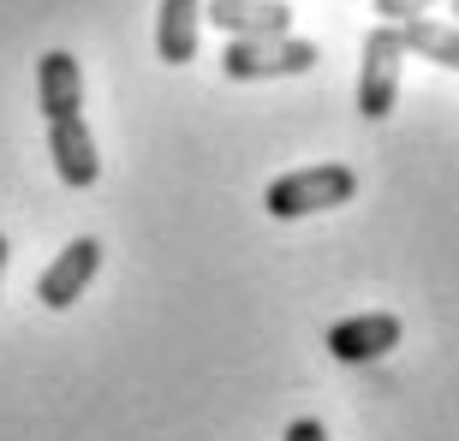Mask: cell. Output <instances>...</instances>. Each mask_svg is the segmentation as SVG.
<instances>
[{
  "instance_id": "5b68a950",
  "label": "cell",
  "mask_w": 459,
  "mask_h": 441,
  "mask_svg": "<svg viewBox=\"0 0 459 441\" xmlns=\"http://www.w3.org/2000/svg\"><path fill=\"white\" fill-rule=\"evenodd\" d=\"M48 155H54V173L60 186L72 191H90L102 179V155H96V132H90L84 114H60L48 119Z\"/></svg>"
},
{
  "instance_id": "6da1fadb",
  "label": "cell",
  "mask_w": 459,
  "mask_h": 441,
  "mask_svg": "<svg viewBox=\"0 0 459 441\" xmlns=\"http://www.w3.org/2000/svg\"><path fill=\"white\" fill-rule=\"evenodd\" d=\"M358 197V173L346 161H316V168H292L281 179H269L263 191V209L274 220H299V215H323V209H341Z\"/></svg>"
},
{
  "instance_id": "8992f818",
  "label": "cell",
  "mask_w": 459,
  "mask_h": 441,
  "mask_svg": "<svg viewBox=\"0 0 459 441\" xmlns=\"http://www.w3.org/2000/svg\"><path fill=\"white\" fill-rule=\"evenodd\" d=\"M400 316L388 310H370V316H346V323L328 328V352L341 358V364H376V358H388L400 346Z\"/></svg>"
},
{
  "instance_id": "9c48e42d",
  "label": "cell",
  "mask_w": 459,
  "mask_h": 441,
  "mask_svg": "<svg viewBox=\"0 0 459 441\" xmlns=\"http://www.w3.org/2000/svg\"><path fill=\"white\" fill-rule=\"evenodd\" d=\"M36 108H42V119L84 114V72L66 48H48L36 60Z\"/></svg>"
},
{
  "instance_id": "277c9868",
  "label": "cell",
  "mask_w": 459,
  "mask_h": 441,
  "mask_svg": "<svg viewBox=\"0 0 459 441\" xmlns=\"http://www.w3.org/2000/svg\"><path fill=\"white\" fill-rule=\"evenodd\" d=\"M96 274H102V245L84 233V238H72L66 251L54 256L48 269H42V281H36V298H42L48 310H72V305L90 292V281H96Z\"/></svg>"
},
{
  "instance_id": "5bb4252c",
  "label": "cell",
  "mask_w": 459,
  "mask_h": 441,
  "mask_svg": "<svg viewBox=\"0 0 459 441\" xmlns=\"http://www.w3.org/2000/svg\"><path fill=\"white\" fill-rule=\"evenodd\" d=\"M447 6H454V24H459V0H447Z\"/></svg>"
},
{
  "instance_id": "30bf717a",
  "label": "cell",
  "mask_w": 459,
  "mask_h": 441,
  "mask_svg": "<svg viewBox=\"0 0 459 441\" xmlns=\"http://www.w3.org/2000/svg\"><path fill=\"white\" fill-rule=\"evenodd\" d=\"M400 36H406V48H411V54H424V60H436V66L459 72V24L411 18V24H400Z\"/></svg>"
},
{
  "instance_id": "52a82bcc",
  "label": "cell",
  "mask_w": 459,
  "mask_h": 441,
  "mask_svg": "<svg viewBox=\"0 0 459 441\" xmlns=\"http://www.w3.org/2000/svg\"><path fill=\"white\" fill-rule=\"evenodd\" d=\"M204 42V0H161L155 6V60L161 66H191Z\"/></svg>"
},
{
  "instance_id": "8fae6325",
  "label": "cell",
  "mask_w": 459,
  "mask_h": 441,
  "mask_svg": "<svg viewBox=\"0 0 459 441\" xmlns=\"http://www.w3.org/2000/svg\"><path fill=\"white\" fill-rule=\"evenodd\" d=\"M436 0H376V13H382V24H411V18H424Z\"/></svg>"
},
{
  "instance_id": "4fadbf2b",
  "label": "cell",
  "mask_w": 459,
  "mask_h": 441,
  "mask_svg": "<svg viewBox=\"0 0 459 441\" xmlns=\"http://www.w3.org/2000/svg\"><path fill=\"white\" fill-rule=\"evenodd\" d=\"M6 256H13V245H6V233H0V281H6Z\"/></svg>"
},
{
  "instance_id": "ba28073f",
  "label": "cell",
  "mask_w": 459,
  "mask_h": 441,
  "mask_svg": "<svg viewBox=\"0 0 459 441\" xmlns=\"http://www.w3.org/2000/svg\"><path fill=\"white\" fill-rule=\"evenodd\" d=\"M204 18L221 36H287L292 30L287 0H209Z\"/></svg>"
},
{
  "instance_id": "7a4b0ae2",
  "label": "cell",
  "mask_w": 459,
  "mask_h": 441,
  "mask_svg": "<svg viewBox=\"0 0 459 441\" xmlns=\"http://www.w3.org/2000/svg\"><path fill=\"white\" fill-rule=\"evenodd\" d=\"M323 60L316 42L305 36H227L221 48V72L233 84H263V78H305L310 66Z\"/></svg>"
},
{
  "instance_id": "7c38bea8",
  "label": "cell",
  "mask_w": 459,
  "mask_h": 441,
  "mask_svg": "<svg viewBox=\"0 0 459 441\" xmlns=\"http://www.w3.org/2000/svg\"><path fill=\"white\" fill-rule=\"evenodd\" d=\"M281 441H328V429L316 424V418H292V424H287V436H281Z\"/></svg>"
},
{
  "instance_id": "3957f363",
  "label": "cell",
  "mask_w": 459,
  "mask_h": 441,
  "mask_svg": "<svg viewBox=\"0 0 459 441\" xmlns=\"http://www.w3.org/2000/svg\"><path fill=\"white\" fill-rule=\"evenodd\" d=\"M411 48L400 24H376L364 36V60H358V114L364 119H388L400 102V72H406Z\"/></svg>"
}]
</instances>
